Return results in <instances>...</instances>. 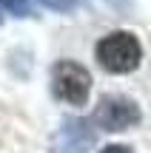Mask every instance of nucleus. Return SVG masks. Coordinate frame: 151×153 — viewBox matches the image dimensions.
Returning <instances> with one entry per match:
<instances>
[{
	"label": "nucleus",
	"instance_id": "obj_7",
	"mask_svg": "<svg viewBox=\"0 0 151 153\" xmlns=\"http://www.w3.org/2000/svg\"><path fill=\"white\" fill-rule=\"evenodd\" d=\"M100 153H131L125 145H108V148H103Z\"/></svg>",
	"mask_w": 151,
	"mask_h": 153
},
{
	"label": "nucleus",
	"instance_id": "obj_6",
	"mask_svg": "<svg viewBox=\"0 0 151 153\" xmlns=\"http://www.w3.org/2000/svg\"><path fill=\"white\" fill-rule=\"evenodd\" d=\"M40 3L49 6V9H54V11H68V9L77 6V0H40Z\"/></svg>",
	"mask_w": 151,
	"mask_h": 153
},
{
	"label": "nucleus",
	"instance_id": "obj_4",
	"mask_svg": "<svg viewBox=\"0 0 151 153\" xmlns=\"http://www.w3.org/2000/svg\"><path fill=\"white\" fill-rule=\"evenodd\" d=\"M91 142H94V133L86 131V125L77 119L66 122V128H60V150L63 153H86V148Z\"/></svg>",
	"mask_w": 151,
	"mask_h": 153
},
{
	"label": "nucleus",
	"instance_id": "obj_3",
	"mask_svg": "<svg viewBox=\"0 0 151 153\" xmlns=\"http://www.w3.org/2000/svg\"><path fill=\"white\" fill-rule=\"evenodd\" d=\"M91 119L103 131H125V128L140 122V108L125 97H103Z\"/></svg>",
	"mask_w": 151,
	"mask_h": 153
},
{
	"label": "nucleus",
	"instance_id": "obj_5",
	"mask_svg": "<svg viewBox=\"0 0 151 153\" xmlns=\"http://www.w3.org/2000/svg\"><path fill=\"white\" fill-rule=\"evenodd\" d=\"M0 3H3L14 17H26L29 11H32V9H29V0H0Z\"/></svg>",
	"mask_w": 151,
	"mask_h": 153
},
{
	"label": "nucleus",
	"instance_id": "obj_1",
	"mask_svg": "<svg viewBox=\"0 0 151 153\" xmlns=\"http://www.w3.org/2000/svg\"><path fill=\"white\" fill-rule=\"evenodd\" d=\"M143 48L137 43L134 34L128 31H114L97 43V62L106 68L108 74H128L140 65Z\"/></svg>",
	"mask_w": 151,
	"mask_h": 153
},
{
	"label": "nucleus",
	"instance_id": "obj_2",
	"mask_svg": "<svg viewBox=\"0 0 151 153\" xmlns=\"http://www.w3.org/2000/svg\"><path fill=\"white\" fill-rule=\"evenodd\" d=\"M51 82H54V94L63 99V102L71 105H83L89 99V88H91V76L83 65L71 60H63L54 65L51 71Z\"/></svg>",
	"mask_w": 151,
	"mask_h": 153
}]
</instances>
